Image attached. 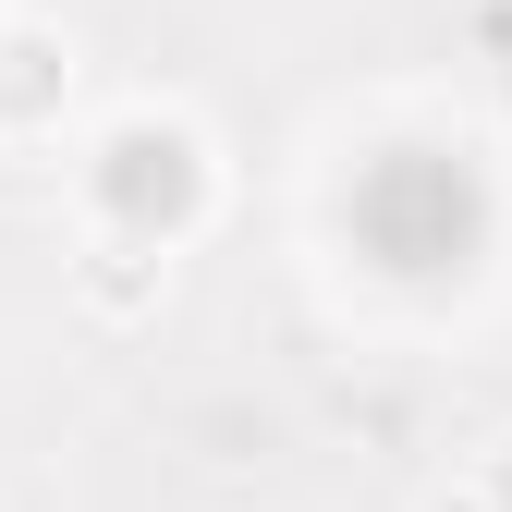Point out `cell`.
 <instances>
[{
	"instance_id": "obj_4",
	"label": "cell",
	"mask_w": 512,
	"mask_h": 512,
	"mask_svg": "<svg viewBox=\"0 0 512 512\" xmlns=\"http://www.w3.org/2000/svg\"><path fill=\"white\" fill-rule=\"evenodd\" d=\"M476 500H488V512H512V439L488 452V476H476Z\"/></svg>"
},
{
	"instance_id": "obj_3",
	"label": "cell",
	"mask_w": 512,
	"mask_h": 512,
	"mask_svg": "<svg viewBox=\"0 0 512 512\" xmlns=\"http://www.w3.org/2000/svg\"><path fill=\"white\" fill-rule=\"evenodd\" d=\"M159 281H171V244H135V232H86V256H74V293L98 317H147Z\"/></svg>"
},
{
	"instance_id": "obj_5",
	"label": "cell",
	"mask_w": 512,
	"mask_h": 512,
	"mask_svg": "<svg viewBox=\"0 0 512 512\" xmlns=\"http://www.w3.org/2000/svg\"><path fill=\"white\" fill-rule=\"evenodd\" d=\"M415 512H488V500H476V488H427Z\"/></svg>"
},
{
	"instance_id": "obj_1",
	"label": "cell",
	"mask_w": 512,
	"mask_h": 512,
	"mask_svg": "<svg viewBox=\"0 0 512 512\" xmlns=\"http://www.w3.org/2000/svg\"><path fill=\"white\" fill-rule=\"evenodd\" d=\"M86 208H98V232H135V244L196 232V208H208V147H196V122H171V110L110 122L98 159H86Z\"/></svg>"
},
{
	"instance_id": "obj_2",
	"label": "cell",
	"mask_w": 512,
	"mask_h": 512,
	"mask_svg": "<svg viewBox=\"0 0 512 512\" xmlns=\"http://www.w3.org/2000/svg\"><path fill=\"white\" fill-rule=\"evenodd\" d=\"M61 98H74V49H61L49 25H0V135L61 122Z\"/></svg>"
}]
</instances>
